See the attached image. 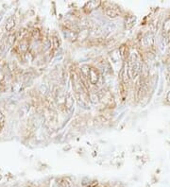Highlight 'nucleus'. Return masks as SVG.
<instances>
[{
  "mask_svg": "<svg viewBox=\"0 0 170 187\" xmlns=\"http://www.w3.org/2000/svg\"><path fill=\"white\" fill-rule=\"evenodd\" d=\"M64 107H65V110L69 113H72L75 110V97L74 95L68 92L65 95V98H64Z\"/></svg>",
  "mask_w": 170,
  "mask_h": 187,
  "instance_id": "obj_1",
  "label": "nucleus"
},
{
  "mask_svg": "<svg viewBox=\"0 0 170 187\" xmlns=\"http://www.w3.org/2000/svg\"><path fill=\"white\" fill-rule=\"evenodd\" d=\"M99 78H100V74L98 73L97 69H96L95 67H91L89 77H88V81L92 85H96L99 81Z\"/></svg>",
  "mask_w": 170,
  "mask_h": 187,
  "instance_id": "obj_2",
  "label": "nucleus"
},
{
  "mask_svg": "<svg viewBox=\"0 0 170 187\" xmlns=\"http://www.w3.org/2000/svg\"><path fill=\"white\" fill-rule=\"evenodd\" d=\"M106 16H108L109 18H116L119 14H120V9L118 7L115 6H109L107 8H105V11H104Z\"/></svg>",
  "mask_w": 170,
  "mask_h": 187,
  "instance_id": "obj_3",
  "label": "nucleus"
},
{
  "mask_svg": "<svg viewBox=\"0 0 170 187\" xmlns=\"http://www.w3.org/2000/svg\"><path fill=\"white\" fill-rule=\"evenodd\" d=\"M136 22V16L135 15H128L126 16L124 20V25L126 28H132Z\"/></svg>",
  "mask_w": 170,
  "mask_h": 187,
  "instance_id": "obj_4",
  "label": "nucleus"
},
{
  "mask_svg": "<svg viewBox=\"0 0 170 187\" xmlns=\"http://www.w3.org/2000/svg\"><path fill=\"white\" fill-rule=\"evenodd\" d=\"M144 44L145 45H146L147 47H152L154 45V36L152 33H147L144 38Z\"/></svg>",
  "mask_w": 170,
  "mask_h": 187,
  "instance_id": "obj_5",
  "label": "nucleus"
},
{
  "mask_svg": "<svg viewBox=\"0 0 170 187\" xmlns=\"http://www.w3.org/2000/svg\"><path fill=\"white\" fill-rule=\"evenodd\" d=\"M162 31H163V35L165 37L166 35L170 34V16L167 17L165 20V22L163 24V29H162Z\"/></svg>",
  "mask_w": 170,
  "mask_h": 187,
  "instance_id": "obj_6",
  "label": "nucleus"
},
{
  "mask_svg": "<svg viewBox=\"0 0 170 187\" xmlns=\"http://www.w3.org/2000/svg\"><path fill=\"white\" fill-rule=\"evenodd\" d=\"M28 46H29V42L27 40V39H23V40H21V42H20V44H19L18 49H19L20 52L26 53L27 51V49H28Z\"/></svg>",
  "mask_w": 170,
  "mask_h": 187,
  "instance_id": "obj_7",
  "label": "nucleus"
},
{
  "mask_svg": "<svg viewBox=\"0 0 170 187\" xmlns=\"http://www.w3.org/2000/svg\"><path fill=\"white\" fill-rule=\"evenodd\" d=\"M89 99L90 101H91L92 103L94 104H96L98 103L99 101H100V98H99V95H98V92L96 93V91H91V92H89Z\"/></svg>",
  "mask_w": 170,
  "mask_h": 187,
  "instance_id": "obj_8",
  "label": "nucleus"
},
{
  "mask_svg": "<svg viewBox=\"0 0 170 187\" xmlns=\"http://www.w3.org/2000/svg\"><path fill=\"white\" fill-rule=\"evenodd\" d=\"M15 27V20L13 17H9L5 25V29L7 31H12L13 27Z\"/></svg>",
  "mask_w": 170,
  "mask_h": 187,
  "instance_id": "obj_9",
  "label": "nucleus"
},
{
  "mask_svg": "<svg viewBox=\"0 0 170 187\" xmlns=\"http://www.w3.org/2000/svg\"><path fill=\"white\" fill-rule=\"evenodd\" d=\"M90 69H91V67H90L88 64H83V65H81V75H82V77L85 78V80H88L89 74H90Z\"/></svg>",
  "mask_w": 170,
  "mask_h": 187,
  "instance_id": "obj_10",
  "label": "nucleus"
},
{
  "mask_svg": "<svg viewBox=\"0 0 170 187\" xmlns=\"http://www.w3.org/2000/svg\"><path fill=\"white\" fill-rule=\"evenodd\" d=\"M86 6H88L90 8V9H95L97 7L100 6V1H91L86 4Z\"/></svg>",
  "mask_w": 170,
  "mask_h": 187,
  "instance_id": "obj_11",
  "label": "nucleus"
},
{
  "mask_svg": "<svg viewBox=\"0 0 170 187\" xmlns=\"http://www.w3.org/2000/svg\"><path fill=\"white\" fill-rule=\"evenodd\" d=\"M15 39H16V35L15 34H11L8 37V43L9 45H13L15 42Z\"/></svg>",
  "mask_w": 170,
  "mask_h": 187,
  "instance_id": "obj_12",
  "label": "nucleus"
},
{
  "mask_svg": "<svg viewBox=\"0 0 170 187\" xmlns=\"http://www.w3.org/2000/svg\"><path fill=\"white\" fill-rule=\"evenodd\" d=\"M4 124H5V116L1 112H0V131L3 129Z\"/></svg>",
  "mask_w": 170,
  "mask_h": 187,
  "instance_id": "obj_13",
  "label": "nucleus"
},
{
  "mask_svg": "<svg viewBox=\"0 0 170 187\" xmlns=\"http://www.w3.org/2000/svg\"><path fill=\"white\" fill-rule=\"evenodd\" d=\"M31 36L34 38V39H39L40 38V36H41V33H40V31H39V29H33V31H31Z\"/></svg>",
  "mask_w": 170,
  "mask_h": 187,
  "instance_id": "obj_14",
  "label": "nucleus"
},
{
  "mask_svg": "<svg viewBox=\"0 0 170 187\" xmlns=\"http://www.w3.org/2000/svg\"><path fill=\"white\" fill-rule=\"evenodd\" d=\"M53 45L55 46V48H58L60 46V41H59V39L57 37H54L53 38Z\"/></svg>",
  "mask_w": 170,
  "mask_h": 187,
  "instance_id": "obj_15",
  "label": "nucleus"
},
{
  "mask_svg": "<svg viewBox=\"0 0 170 187\" xmlns=\"http://www.w3.org/2000/svg\"><path fill=\"white\" fill-rule=\"evenodd\" d=\"M165 99H166V101H167L168 103H170V90H169V91L167 92V94H166Z\"/></svg>",
  "mask_w": 170,
  "mask_h": 187,
  "instance_id": "obj_16",
  "label": "nucleus"
},
{
  "mask_svg": "<svg viewBox=\"0 0 170 187\" xmlns=\"http://www.w3.org/2000/svg\"><path fill=\"white\" fill-rule=\"evenodd\" d=\"M166 68H167V71L170 73V58L168 59L167 62H166Z\"/></svg>",
  "mask_w": 170,
  "mask_h": 187,
  "instance_id": "obj_17",
  "label": "nucleus"
}]
</instances>
